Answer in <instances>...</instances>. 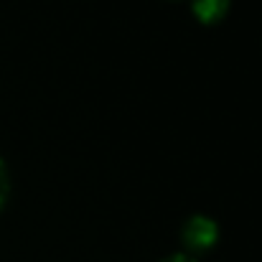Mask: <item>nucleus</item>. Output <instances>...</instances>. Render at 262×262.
<instances>
[{"instance_id":"1","label":"nucleus","mask_w":262,"mask_h":262,"mask_svg":"<svg viewBox=\"0 0 262 262\" xmlns=\"http://www.w3.org/2000/svg\"><path fill=\"white\" fill-rule=\"evenodd\" d=\"M219 242V224L209 214H191L181 227V245L186 247V255H199L211 250Z\"/></svg>"},{"instance_id":"2","label":"nucleus","mask_w":262,"mask_h":262,"mask_svg":"<svg viewBox=\"0 0 262 262\" xmlns=\"http://www.w3.org/2000/svg\"><path fill=\"white\" fill-rule=\"evenodd\" d=\"M227 10H229V0H191V13L206 26L219 23L227 15Z\"/></svg>"},{"instance_id":"3","label":"nucleus","mask_w":262,"mask_h":262,"mask_svg":"<svg viewBox=\"0 0 262 262\" xmlns=\"http://www.w3.org/2000/svg\"><path fill=\"white\" fill-rule=\"evenodd\" d=\"M8 193H10V176H8V168H5V161L0 158V209L5 206Z\"/></svg>"},{"instance_id":"4","label":"nucleus","mask_w":262,"mask_h":262,"mask_svg":"<svg viewBox=\"0 0 262 262\" xmlns=\"http://www.w3.org/2000/svg\"><path fill=\"white\" fill-rule=\"evenodd\" d=\"M161 262H196L191 255H186V252H176V255H168V257H163Z\"/></svg>"}]
</instances>
